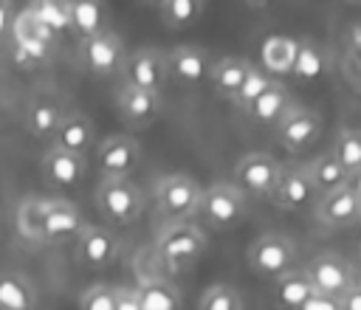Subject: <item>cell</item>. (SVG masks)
I'll return each mask as SVG.
<instances>
[{
	"mask_svg": "<svg viewBox=\"0 0 361 310\" xmlns=\"http://www.w3.org/2000/svg\"><path fill=\"white\" fill-rule=\"evenodd\" d=\"M299 310H341V302L333 299V296H322V293H313Z\"/></svg>",
	"mask_w": 361,
	"mask_h": 310,
	"instance_id": "cell-39",
	"label": "cell"
},
{
	"mask_svg": "<svg viewBox=\"0 0 361 310\" xmlns=\"http://www.w3.org/2000/svg\"><path fill=\"white\" fill-rule=\"evenodd\" d=\"M305 166H307V175H310V183H313L316 194H327V192H336L341 186H350V172L336 161V155L330 149L319 152Z\"/></svg>",
	"mask_w": 361,
	"mask_h": 310,
	"instance_id": "cell-26",
	"label": "cell"
},
{
	"mask_svg": "<svg viewBox=\"0 0 361 310\" xmlns=\"http://www.w3.org/2000/svg\"><path fill=\"white\" fill-rule=\"evenodd\" d=\"M113 290H116V310H141V302H138L135 287L116 285Z\"/></svg>",
	"mask_w": 361,
	"mask_h": 310,
	"instance_id": "cell-38",
	"label": "cell"
},
{
	"mask_svg": "<svg viewBox=\"0 0 361 310\" xmlns=\"http://www.w3.org/2000/svg\"><path fill=\"white\" fill-rule=\"evenodd\" d=\"M209 248V237L195 223H172L155 234V256L166 273L189 271Z\"/></svg>",
	"mask_w": 361,
	"mask_h": 310,
	"instance_id": "cell-2",
	"label": "cell"
},
{
	"mask_svg": "<svg viewBox=\"0 0 361 310\" xmlns=\"http://www.w3.org/2000/svg\"><path fill=\"white\" fill-rule=\"evenodd\" d=\"M327 70V51L316 42V39H299V51H296V62H293V76L299 82H316L319 76H324Z\"/></svg>",
	"mask_w": 361,
	"mask_h": 310,
	"instance_id": "cell-31",
	"label": "cell"
},
{
	"mask_svg": "<svg viewBox=\"0 0 361 310\" xmlns=\"http://www.w3.org/2000/svg\"><path fill=\"white\" fill-rule=\"evenodd\" d=\"M8 42H11V56L20 68H42L54 59L59 48V37L51 28H45L28 6L14 11Z\"/></svg>",
	"mask_w": 361,
	"mask_h": 310,
	"instance_id": "cell-1",
	"label": "cell"
},
{
	"mask_svg": "<svg viewBox=\"0 0 361 310\" xmlns=\"http://www.w3.org/2000/svg\"><path fill=\"white\" fill-rule=\"evenodd\" d=\"M79 310H116L113 285H90L79 296Z\"/></svg>",
	"mask_w": 361,
	"mask_h": 310,
	"instance_id": "cell-37",
	"label": "cell"
},
{
	"mask_svg": "<svg viewBox=\"0 0 361 310\" xmlns=\"http://www.w3.org/2000/svg\"><path fill=\"white\" fill-rule=\"evenodd\" d=\"M279 169H282V163H279L274 155H268V152H248V155H243V158L234 163V178H231V183H234L245 197L271 200L274 186H276V178H279Z\"/></svg>",
	"mask_w": 361,
	"mask_h": 310,
	"instance_id": "cell-7",
	"label": "cell"
},
{
	"mask_svg": "<svg viewBox=\"0 0 361 310\" xmlns=\"http://www.w3.org/2000/svg\"><path fill=\"white\" fill-rule=\"evenodd\" d=\"M203 11H206V3H200V0H164V3H158L161 23L166 28H175V31L192 25L197 17H203Z\"/></svg>",
	"mask_w": 361,
	"mask_h": 310,
	"instance_id": "cell-33",
	"label": "cell"
},
{
	"mask_svg": "<svg viewBox=\"0 0 361 310\" xmlns=\"http://www.w3.org/2000/svg\"><path fill=\"white\" fill-rule=\"evenodd\" d=\"M313 217L324 228H347L361 223V197L353 186H341L336 192L319 194L313 203Z\"/></svg>",
	"mask_w": 361,
	"mask_h": 310,
	"instance_id": "cell-15",
	"label": "cell"
},
{
	"mask_svg": "<svg viewBox=\"0 0 361 310\" xmlns=\"http://www.w3.org/2000/svg\"><path fill=\"white\" fill-rule=\"evenodd\" d=\"M11 20H14V8H11V3L0 0V42L8 39V34H11Z\"/></svg>",
	"mask_w": 361,
	"mask_h": 310,
	"instance_id": "cell-41",
	"label": "cell"
},
{
	"mask_svg": "<svg viewBox=\"0 0 361 310\" xmlns=\"http://www.w3.org/2000/svg\"><path fill=\"white\" fill-rule=\"evenodd\" d=\"M338 302H341V310H361V279H358Z\"/></svg>",
	"mask_w": 361,
	"mask_h": 310,
	"instance_id": "cell-42",
	"label": "cell"
},
{
	"mask_svg": "<svg viewBox=\"0 0 361 310\" xmlns=\"http://www.w3.org/2000/svg\"><path fill=\"white\" fill-rule=\"evenodd\" d=\"M271 293H274L276 307H282V310H299L316 293V287H313L310 276L305 273V268H293V271H288V273H282L279 279L271 282Z\"/></svg>",
	"mask_w": 361,
	"mask_h": 310,
	"instance_id": "cell-25",
	"label": "cell"
},
{
	"mask_svg": "<svg viewBox=\"0 0 361 310\" xmlns=\"http://www.w3.org/2000/svg\"><path fill=\"white\" fill-rule=\"evenodd\" d=\"M316 200H319V194L310 183L307 166L305 163H282L271 203L285 211H302V209H313Z\"/></svg>",
	"mask_w": 361,
	"mask_h": 310,
	"instance_id": "cell-13",
	"label": "cell"
},
{
	"mask_svg": "<svg viewBox=\"0 0 361 310\" xmlns=\"http://www.w3.org/2000/svg\"><path fill=\"white\" fill-rule=\"evenodd\" d=\"M305 273L310 276L316 293L333 296V299H341L358 282L355 268L350 265V259H344L336 251H322V254L310 256V262L305 265Z\"/></svg>",
	"mask_w": 361,
	"mask_h": 310,
	"instance_id": "cell-9",
	"label": "cell"
},
{
	"mask_svg": "<svg viewBox=\"0 0 361 310\" xmlns=\"http://www.w3.org/2000/svg\"><path fill=\"white\" fill-rule=\"evenodd\" d=\"M28 8L34 11V17L51 28L56 37H62L65 31H71V14H68V0H34L28 3Z\"/></svg>",
	"mask_w": 361,
	"mask_h": 310,
	"instance_id": "cell-34",
	"label": "cell"
},
{
	"mask_svg": "<svg viewBox=\"0 0 361 310\" xmlns=\"http://www.w3.org/2000/svg\"><path fill=\"white\" fill-rule=\"evenodd\" d=\"M330 152L336 155V161L350 172V178L361 169V130L358 127H341L333 135Z\"/></svg>",
	"mask_w": 361,
	"mask_h": 310,
	"instance_id": "cell-32",
	"label": "cell"
},
{
	"mask_svg": "<svg viewBox=\"0 0 361 310\" xmlns=\"http://www.w3.org/2000/svg\"><path fill=\"white\" fill-rule=\"evenodd\" d=\"M347 54H350L353 62L361 65V20L353 23L350 31H347Z\"/></svg>",
	"mask_w": 361,
	"mask_h": 310,
	"instance_id": "cell-40",
	"label": "cell"
},
{
	"mask_svg": "<svg viewBox=\"0 0 361 310\" xmlns=\"http://www.w3.org/2000/svg\"><path fill=\"white\" fill-rule=\"evenodd\" d=\"M127 56H130V51L124 48V39L110 28H104L102 34L82 42V62H85L87 73L96 79L118 76L127 65Z\"/></svg>",
	"mask_w": 361,
	"mask_h": 310,
	"instance_id": "cell-8",
	"label": "cell"
},
{
	"mask_svg": "<svg viewBox=\"0 0 361 310\" xmlns=\"http://www.w3.org/2000/svg\"><path fill=\"white\" fill-rule=\"evenodd\" d=\"M65 104L56 99V96H51V93H37L34 99H28V104H25V113H23V124H25V130L37 138V141H45V144H51L54 141V135H56V130H59V124H62V118H65Z\"/></svg>",
	"mask_w": 361,
	"mask_h": 310,
	"instance_id": "cell-18",
	"label": "cell"
},
{
	"mask_svg": "<svg viewBox=\"0 0 361 310\" xmlns=\"http://www.w3.org/2000/svg\"><path fill=\"white\" fill-rule=\"evenodd\" d=\"M141 161V144L127 135V132H116L107 135L102 144H96V169L104 178H130V172L138 166Z\"/></svg>",
	"mask_w": 361,
	"mask_h": 310,
	"instance_id": "cell-14",
	"label": "cell"
},
{
	"mask_svg": "<svg viewBox=\"0 0 361 310\" xmlns=\"http://www.w3.org/2000/svg\"><path fill=\"white\" fill-rule=\"evenodd\" d=\"M350 186H353V189L358 192V197H361V169H358V172L350 178Z\"/></svg>",
	"mask_w": 361,
	"mask_h": 310,
	"instance_id": "cell-43",
	"label": "cell"
},
{
	"mask_svg": "<svg viewBox=\"0 0 361 310\" xmlns=\"http://www.w3.org/2000/svg\"><path fill=\"white\" fill-rule=\"evenodd\" d=\"M96 141V130H93V121L82 113V110H68L54 141L48 147L54 149H62V152H71V155H82L90 149V144Z\"/></svg>",
	"mask_w": 361,
	"mask_h": 310,
	"instance_id": "cell-21",
	"label": "cell"
},
{
	"mask_svg": "<svg viewBox=\"0 0 361 310\" xmlns=\"http://www.w3.org/2000/svg\"><path fill=\"white\" fill-rule=\"evenodd\" d=\"M248 214V197L231 183V180H214L203 186L197 217L214 228V231H231L237 228Z\"/></svg>",
	"mask_w": 361,
	"mask_h": 310,
	"instance_id": "cell-5",
	"label": "cell"
},
{
	"mask_svg": "<svg viewBox=\"0 0 361 310\" xmlns=\"http://www.w3.org/2000/svg\"><path fill=\"white\" fill-rule=\"evenodd\" d=\"M0 310H37V290L28 276L0 271Z\"/></svg>",
	"mask_w": 361,
	"mask_h": 310,
	"instance_id": "cell-27",
	"label": "cell"
},
{
	"mask_svg": "<svg viewBox=\"0 0 361 310\" xmlns=\"http://www.w3.org/2000/svg\"><path fill=\"white\" fill-rule=\"evenodd\" d=\"M116 110H118V116L127 127L144 130L161 113V93H149V90H141V87L121 85L118 93H116Z\"/></svg>",
	"mask_w": 361,
	"mask_h": 310,
	"instance_id": "cell-19",
	"label": "cell"
},
{
	"mask_svg": "<svg viewBox=\"0 0 361 310\" xmlns=\"http://www.w3.org/2000/svg\"><path fill=\"white\" fill-rule=\"evenodd\" d=\"M45 209H48V197H23L14 209V231L25 240V242H37L42 245V223H45Z\"/></svg>",
	"mask_w": 361,
	"mask_h": 310,
	"instance_id": "cell-28",
	"label": "cell"
},
{
	"mask_svg": "<svg viewBox=\"0 0 361 310\" xmlns=\"http://www.w3.org/2000/svg\"><path fill=\"white\" fill-rule=\"evenodd\" d=\"M296 51H299V39L285 37V34H271V37H265V42L259 48V62H262L259 68L274 79L288 76L293 70Z\"/></svg>",
	"mask_w": 361,
	"mask_h": 310,
	"instance_id": "cell-22",
	"label": "cell"
},
{
	"mask_svg": "<svg viewBox=\"0 0 361 310\" xmlns=\"http://www.w3.org/2000/svg\"><path fill=\"white\" fill-rule=\"evenodd\" d=\"M197 310H245V302L234 285H212L203 290Z\"/></svg>",
	"mask_w": 361,
	"mask_h": 310,
	"instance_id": "cell-36",
	"label": "cell"
},
{
	"mask_svg": "<svg viewBox=\"0 0 361 310\" xmlns=\"http://www.w3.org/2000/svg\"><path fill=\"white\" fill-rule=\"evenodd\" d=\"M68 14L71 31L82 37V42L104 31V8L96 0H68Z\"/></svg>",
	"mask_w": 361,
	"mask_h": 310,
	"instance_id": "cell-30",
	"label": "cell"
},
{
	"mask_svg": "<svg viewBox=\"0 0 361 310\" xmlns=\"http://www.w3.org/2000/svg\"><path fill=\"white\" fill-rule=\"evenodd\" d=\"M274 135H276V144L288 152H305L310 149L319 135H322V116L313 110V107H302V104H293L282 118L279 124L274 127Z\"/></svg>",
	"mask_w": 361,
	"mask_h": 310,
	"instance_id": "cell-10",
	"label": "cell"
},
{
	"mask_svg": "<svg viewBox=\"0 0 361 310\" xmlns=\"http://www.w3.org/2000/svg\"><path fill=\"white\" fill-rule=\"evenodd\" d=\"M85 225L87 223L76 203L65 197H48L45 223H42V245H62L68 240H76Z\"/></svg>",
	"mask_w": 361,
	"mask_h": 310,
	"instance_id": "cell-16",
	"label": "cell"
},
{
	"mask_svg": "<svg viewBox=\"0 0 361 310\" xmlns=\"http://www.w3.org/2000/svg\"><path fill=\"white\" fill-rule=\"evenodd\" d=\"M251 68L254 65L245 56H223V59L212 62V68H209V85L214 87V93L220 99H228L231 101L237 96L240 85L245 82V76H248Z\"/></svg>",
	"mask_w": 361,
	"mask_h": 310,
	"instance_id": "cell-24",
	"label": "cell"
},
{
	"mask_svg": "<svg viewBox=\"0 0 361 310\" xmlns=\"http://www.w3.org/2000/svg\"><path fill=\"white\" fill-rule=\"evenodd\" d=\"M274 82H276L274 76H268L262 68H257V65H254V68L248 70L245 82L240 85L237 96L231 99V104H234L240 113H245V110H248V107H251V104H254V101H257V99H259V96H262V93H265V90H268Z\"/></svg>",
	"mask_w": 361,
	"mask_h": 310,
	"instance_id": "cell-35",
	"label": "cell"
},
{
	"mask_svg": "<svg viewBox=\"0 0 361 310\" xmlns=\"http://www.w3.org/2000/svg\"><path fill=\"white\" fill-rule=\"evenodd\" d=\"M200 194L203 186L183 172H172L158 178L155 183V209L164 225L172 223H192V217H197V206H200Z\"/></svg>",
	"mask_w": 361,
	"mask_h": 310,
	"instance_id": "cell-3",
	"label": "cell"
},
{
	"mask_svg": "<svg viewBox=\"0 0 361 310\" xmlns=\"http://www.w3.org/2000/svg\"><path fill=\"white\" fill-rule=\"evenodd\" d=\"M121 254V240L113 228L107 225H85L82 234L76 237V248H73V259L85 268V271H102L110 268Z\"/></svg>",
	"mask_w": 361,
	"mask_h": 310,
	"instance_id": "cell-11",
	"label": "cell"
},
{
	"mask_svg": "<svg viewBox=\"0 0 361 310\" xmlns=\"http://www.w3.org/2000/svg\"><path fill=\"white\" fill-rule=\"evenodd\" d=\"M121 85L130 87H141L149 93H164L166 82H169V68H166V51L158 48H138L130 51L127 65L121 70Z\"/></svg>",
	"mask_w": 361,
	"mask_h": 310,
	"instance_id": "cell-12",
	"label": "cell"
},
{
	"mask_svg": "<svg viewBox=\"0 0 361 310\" xmlns=\"http://www.w3.org/2000/svg\"><path fill=\"white\" fill-rule=\"evenodd\" d=\"M248 268L262 276V279H279L282 273L293 271L296 268V242L279 231H268V234H259L251 245H248Z\"/></svg>",
	"mask_w": 361,
	"mask_h": 310,
	"instance_id": "cell-6",
	"label": "cell"
},
{
	"mask_svg": "<svg viewBox=\"0 0 361 310\" xmlns=\"http://www.w3.org/2000/svg\"><path fill=\"white\" fill-rule=\"evenodd\" d=\"M290 107H293L290 90L276 79V82L245 110V116H248V121H254V124H259V127H276L279 118H282Z\"/></svg>",
	"mask_w": 361,
	"mask_h": 310,
	"instance_id": "cell-23",
	"label": "cell"
},
{
	"mask_svg": "<svg viewBox=\"0 0 361 310\" xmlns=\"http://www.w3.org/2000/svg\"><path fill=\"white\" fill-rule=\"evenodd\" d=\"M141 310H180V290L169 282V279H141L135 285Z\"/></svg>",
	"mask_w": 361,
	"mask_h": 310,
	"instance_id": "cell-29",
	"label": "cell"
},
{
	"mask_svg": "<svg viewBox=\"0 0 361 310\" xmlns=\"http://www.w3.org/2000/svg\"><path fill=\"white\" fill-rule=\"evenodd\" d=\"M39 172L51 189L65 192V189L82 186V180L87 178V161L82 155H71V152L48 147L39 158Z\"/></svg>",
	"mask_w": 361,
	"mask_h": 310,
	"instance_id": "cell-17",
	"label": "cell"
},
{
	"mask_svg": "<svg viewBox=\"0 0 361 310\" xmlns=\"http://www.w3.org/2000/svg\"><path fill=\"white\" fill-rule=\"evenodd\" d=\"M166 68L172 82H178L180 87H195L209 79L212 62L200 45H175L166 51Z\"/></svg>",
	"mask_w": 361,
	"mask_h": 310,
	"instance_id": "cell-20",
	"label": "cell"
},
{
	"mask_svg": "<svg viewBox=\"0 0 361 310\" xmlns=\"http://www.w3.org/2000/svg\"><path fill=\"white\" fill-rule=\"evenodd\" d=\"M144 206V189L133 178H104L96 186V209L110 225H133Z\"/></svg>",
	"mask_w": 361,
	"mask_h": 310,
	"instance_id": "cell-4",
	"label": "cell"
}]
</instances>
